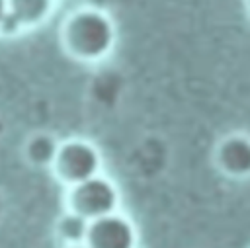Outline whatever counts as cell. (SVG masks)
<instances>
[{
  "mask_svg": "<svg viewBox=\"0 0 250 248\" xmlns=\"http://www.w3.org/2000/svg\"><path fill=\"white\" fill-rule=\"evenodd\" d=\"M115 25L100 8H78L61 27V43L68 57L82 62L102 61L115 45Z\"/></svg>",
  "mask_w": 250,
  "mask_h": 248,
  "instance_id": "obj_1",
  "label": "cell"
},
{
  "mask_svg": "<svg viewBox=\"0 0 250 248\" xmlns=\"http://www.w3.org/2000/svg\"><path fill=\"white\" fill-rule=\"evenodd\" d=\"M51 168L53 174L70 187L100 174L102 154L90 141L68 139L64 143H59Z\"/></svg>",
  "mask_w": 250,
  "mask_h": 248,
  "instance_id": "obj_2",
  "label": "cell"
},
{
  "mask_svg": "<svg viewBox=\"0 0 250 248\" xmlns=\"http://www.w3.org/2000/svg\"><path fill=\"white\" fill-rule=\"evenodd\" d=\"M117 205H119V191H117L115 184L100 174L90 180H84L76 186H70L68 193H66L68 211H72L88 221L115 213Z\"/></svg>",
  "mask_w": 250,
  "mask_h": 248,
  "instance_id": "obj_3",
  "label": "cell"
},
{
  "mask_svg": "<svg viewBox=\"0 0 250 248\" xmlns=\"http://www.w3.org/2000/svg\"><path fill=\"white\" fill-rule=\"evenodd\" d=\"M84 244L88 248H135L137 230L127 217L115 211L90 221Z\"/></svg>",
  "mask_w": 250,
  "mask_h": 248,
  "instance_id": "obj_4",
  "label": "cell"
},
{
  "mask_svg": "<svg viewBox=\"0 0 250 248\" xmlns=\"http://www.w3.org/2000/svg\"><path fill=\"white\" fill-rule=\"evenodd\" d=\"M217 166L232 178L250 176V137L230 135L223 139L215 152Z\"/></svg>",
  "mask_w": 250,
  "mask_h": 248,
  "instance_id": "obj_5",
  "label": "cell"
},
{
  "mask_svg": "<svg viewBox=\"0 0 250 248\" xmlns=\"http://www.w3.org/2000/svg\"><path fill=\"white\" fill-rule=\"evenodd\" d=\"M51 8L53 0H8V16L2 29L16 31L20 27H31L45 20Z\"/></svg>",
  "mask_w": 250,
  "mask_h": 248,
  "instance_id": "obj_6",
  "label": "cell"
},
{
  "mask_svg": "<svg viewBox=\"0 0 250 248\" xmlns=\"http://www.w3.org/2000/svg\"><path fill=\"white\" fill-rule=\"evenodd\" d=\"M57 148H59V143L55 137H51L47 133H39L27 141L25 156L35 166H51V162L57 154Z\"/></svg>",
  "mask_w": 250,
  "mask_h": 248,
  "instance_id": "obj_7",
  "label": "cell"
},
{
  "mask_svg": "<svg viewBox=\"0 0 250 248\" xmlns=\"http://www.w3.org/2000/svg\"><path fill=\"white\" fill-rule=\"evenodd\" d=\"M88 225H90L88 219H84L72 211H66L57 221V232L66 244H82L88 234Z\"/></svg>",
  "mask_w": 250,
  "mask_h": 248,
  "instance_id": "obj_8",
  "label": "cell"
},
{
  "mask_svg": "<svg viewBox=\"0 0 250 248\" xmlns=\"http://www.w3.org/2000/svg\"><path fill=\"white\" fill-rule=\"evenodd\" d=\"M6 16H8V0H0V29L6 21Z\"/></svg>",
  "mask_w": 250,
  "mask_h": 248,
  "instance_id": "obj_9",
  "label": "cell"
},
{
  "mask_svg": "<svg viewBox=\"0 0 250 248\" xmlns=\"http://www.w3.org/2000/svg\"><path fill=\"white\" fill-rule=\"evenodd\" d=\"M66 248H88V246L82 242V244H66Z\"/></svg>",
  "mask_w": 250,
  "mask_h": 248,
  "instance_id": "obj_10",
  "label": "cell"
},
{
  "mask_svg": "<svg viewBox=\"0 0 250 248\" xmlns=\"http://www.w3.org/2000/svg\"><path fill=\"white\" fill-rule=\"evenodd\" d=\"M2 211H4V201H2V195H0V215H2Z\"/></svg>",
  "mask_w": 250,
  "mask_h": 248,
  "instance_id": "obj_11",
  "label": "cell"
},
{
  "mask_svg": "<svg viewBox=\"0 0 250 248\" xmlns=\"http://www.w3.org/2000/svg\"><path fill=\"white\" fill-rule=\"evenodd\" d=\"M246 6H248V14H250V0H248V2H246Z\"/></svg>",
  "mask_w": 250,
  "mask_h": 248,
  "instance_id": "obj_12",
  "label": "cell"
}]
</instances>
